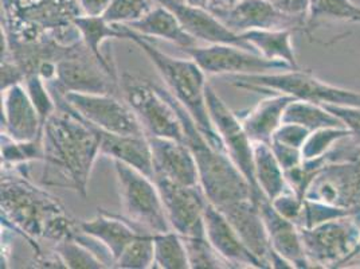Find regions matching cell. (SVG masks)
I'll list each match as a JSON object with an SVG mask.
<instances>
[{
	"mask_svg": "<svg viewBox=\"0 0 360 269\" xmlns=\"http://www.w3.org/2000/svg\"><path fill=\"white\" fill-rule=\"evenodd\" d=\"M271 205L283 217L299 226L304 206V199L299 195L295 194L292 190H288L285 193L278 195L277 198H274L271 201Z\"/></svg>",
	"mask_w": 360,
	"mask_h": 269,
	"instance_id": "ab89813d",
	"label": "cell"
},
{
	"mask_svg": "<svg viewBox=\"0 0 360 269\" xmlns=\"http://www.w3.org/2000/svg\"><path fill=\"white\" fill-rule=\"evenodd\" d=\"M309 134H311V131L301 127L299 124L283 123L273 134L271 142L301 150Z\"/></svg>",
	"mask_w": 360,
	"mask_h": 269,
	"instance_id": "f35d334b",
	"label": "cell"
},
{
	"mask_svg": "<svg viewBox=\"0 0 360 269\" xmlns=\"http://www.w3.org/2000/svg\"><path fill=\"white\" fill-rule=\"evenodd\" d=\"M156 0H110L103 18L112 25H129L147 15Z\"/></svg>",
	"mask_w": 360,
	"mask_h": 269,
	"instance_id": "8d00e7d4",
	"label": "cell"
},
{
	"mask_svg": "<svg viewBox=\"0 0 360 269\" xmlns=\"http://www.w3.org/2000/svg\"><path fill=\"white\" fill-rule=\"evenodd\" d=\"M125 218L152 234L172 230L155 180L120 161H113Z\"/></svg>",
	"mask_w": 360,
	"mask_h": 269,
	"instance_id": "52a82bcc",
	"label": "cell"
},
{
	"mask_svg": "<svg viewBox=\"0 0 360 269\" xmlns=\"http://www.w3.org/2000/svg\"><path fill=\"white\" fill-rule=\"evenodd\" d=\"M324 23H360V7L351 0H311L302 32L315 42V31Z\"/></svg>",
	"mask_w": 360,
	"mask_h": 269,
	"instance_id": "484cf974",
	"label": "cell"
},
{
	"mask_svg": "<svg viewBox=\"0 0 360 269\" xmlns=\"http://www.w3.org/2000/svg\"><path fill=\"white\" fill-rule=\"evenodd\" d=\"M230 84L238 89L258 93H283L296 100L316 104L360 105V93L330 85L311 70L289 69L281 73L233 75Z\"/></svg>",
	"mask_w": 360,
	"mask_h": 269,
	"instance_id": "8992f818",
	"label": "cell"
},
{
	"mask_svg": "<svg viewBox=\"0 0 360 269\" xmlns=\"http://www.w3.org/2000/svg\"><path fill=\"white\" fill-rule=\"evenodd\" d=\"M121 27L125 34V39L134 41L147 54L162 75L165 88L188 111L198 128L207 137L211 144L219 150L226 151L209 113L206 100V89L209 84L206 82V73L199 68L195 61L171 57L150 44L147 37L137 34L127 25H121Z\"/></svg>",
	"mask_w": 360,
	"mask_h": 269,
	"instance_id": "5b68a950",
	"label": "cell"
},
{
	"mask_svg": "<svg viewBox=\"0 0 360 269\" xmlns=\"http://www.w3.org/2000/svg\"><path fill=\"white\" fill-rule=\"evenodd\" d=\"M79 230L100 241L112 254L115 263L128 244L132 242L139 233L146 232L137 227L128 218L109 214L106 211H98V214L89 221L81 223Z\"/></svg>",
	"mask_w": 360,
	"mask_h": 269,
	"instance_id": "7402d4cb",
	"label": "cell"
},
{
	"mask_svg": "<svg viewBox=\"0 0 360 269\" xmlns=\"http://www.w3.org/2000/svg\"><path fill=\"white\" fill-rule=\"evenodd\" d=\"M25 87L30 96L32 104L35 105L38 115L42 120V124L45 125L47 119L56 112L57 101L49 89L45 80L38 73H31L26 75Z\"/></svg>",
	"mask_w": 360,
	"mask_h": 269,
	"instance_id": "74e56055",
	"label": "cell"
},
{
	"mask_svg": "<svg viewBox=\"0 0 360 269\" xmlns=\"http://www.w3.org/2000/svg\"><path fill=\"white\" fill-rule=\"evenodd\" d=\"M258 206L268 229L271 251L285 258L292 268H311L312 264L304 249L300 227L283 217L268 199Z\"/></svg>",
	"mask_w": 360,
	"mask_h": 269,
	"instance_id": "ffe728a7",
	"label": "cell"
},
{
	"mask_svg": "<svg viewBox=\"0 0 360 269\" xmlns=\"http://www.w3.org/2000/svg\"><path fill=\"white\" fill-rule=\"evenodd\" d=\"M270 147L274 152L277 161L284 168V171L290 170L293 167H297L302 163V154L299 149H293V147L284 146V144H280L276 142H270Z\"/></svg>",
	"mask_w": 360,
	"mask_h": 269,
	"instance_id": "ee69618b",
	"label": "cell"
},
{
	"mask_svg": "<svg viewBox=\"0 0 360 269\" xmlns=\"http://www.w3.org/2000/svg\"><path fill=\"white\" fill-rule=\"evenodd\" d=\"M155 269H188L190 261L184 241L175 230L153 234Z\"/></svg>",
	"mask_w": 360,
	"mask_h": 269,
	"instance_id": "4dcf8cb0",
	"label": "cell"
},
{
	"mask_svg": "<svg viewBox=\"0 0 360 269\" xmlns=\"http://www.w3.org/2000/svg\"><path fill=\"white\" fill-rule=\"evenodd\" d=\"M110 0H79V7L84 15L103 16L109 7Z\"/></svg>",
	"mask_w": 360,
	"mask_h": 269,
	"instance_id": "f6af8a7d",
	"label": "cell"
},
{
	"mask_svg": "<svg viewBox=\"0 0 360 269\" xmlns=\"http://www.w3.org/2000/svg\"><path fill=\"white\" fill-rule=\"evenodd\" d=\"M152 152L153 180L163 178L183 186H198L199 170L190 147L179 140L147 134Z\"/></svg>",
	"mask_w": 360,
	"mask_h": 269,
	"instance_id": "2e32d148",
	"label": "cell"
},
{
	"mask_svg": "<svg viewBox=\"0 0 360 269\" xmlns=\"http://www.w3.org/2000/svg\"><path fill=\"white\" fill-rule=\"evenodd\" d=\"M153 256V234L150 232H141L132 242L128 244L120 257L116 260L115 268H152Z\"/></svg>",
	"mask_w": 360,
	"mask_h": 269,
	"instance_id": "836d02e7",
	"label": "cell"
},
{
	"mask_svg": "<svg viewBox=\"0 0 360 269\" xmlns=\"http://www.w3.org/2000/svg\"><path fill=\"white\" fill-rule=\"evenodd\" d=\"M63 99L77 113L101 131L116 134H146L134 109L113 94L69 92L63 94Z\"/></svg>",
	"mask_w": 360,
	"mask_h": 269,
	"instance_id": "4fadbf2b",
	"label": "cell"
},
{
	"mask_svg": "<svg viewBox=\"0 0 360 269\" xmlns=\"http://www.w3.org/2000/svg\"><path fill=\"white\" fill-rule=\"evenodd\" d=\"M121 87L125 101L134 109L146 134L184 142L179 115L159 85L125 75Z\"/></svg>",
	"mask_w": 360,
	"mask_h": 269,
	"instance_id": "ba28073f",
	"label": "cell"
},
{
	"mask_svg": "<svg viewBox=\"0 0 360 269\" xmlns=\"http://www.w3.org/2000/svg\"><path fill=\"white\" fill-rule=\"evenodd\" d=\"M292 34L293 30H255L240 35L264 58L281 61L293 69H299L300 66L292 45Z\"/></svg>",
	"mask_w": 360,
	"mask_h": 269,
	"instance_id": "83f0119b",
	"label": "cell"
},
{
	"mask_svg": "<svg viewBox=\"0 0 360 269\" xmlns=\"http://www.w3.org/2000/svg\"><path fill=\"white\" fill-rule=\"evenodd\" d=\"M255 144V180L259 192L268 199L273 201L289 189L284 168L277 161L274 152L268 143Z\"/></svg>",
	"mask_w": 360,
	"mask_h": 269,
	"instance_id": "4316f807",
	"label": "cell"
},
{
	"mask_svg": "<svg viewBox=\"0 0 360 269\" xmlns=\"http://www.w3.org/2000/svg\"><path fill=\"white\" fill-rule=\"evenodd\" d=\"M169 8L179 19L183 29L196 41L206 42L209 45H234L255 51L240 34H236L211 13L207 8L194 7L179 0H156Z\"/></svg>",
	"mask_w": 360,
	"mask_h": 269,
	"instance_id": "e0dca14e",
	"label": "cell"
},
{
	"mask_svg": "<svg viewBox=\"0 0 360 269\" xmlns=\"http://www.w3.org/2000/svg\"><path fill=\"white\" fill-rule=\"evenodd\" d=\"M159 89L179 115L184 130V143L194 154L199 170V182L207 201L218 209H222L238 201L253 199L249 182L238 167L233 163L227 152L211 144L198 128L188 111L180 104L169 90L163 87H159Z\"/></svg>",
	"mask_w": 360,
	"mask_h": 269,
	"instance_id": "277c9868",
	"label": "cell"
},
{
	"mask_svg": "<svg viewBox=\"0 0 360 269\" xmlns=\"http://www.w3.org/2000/svg\"><path fill=\"white\" fill-rule=\"evenodd\" d=\"M63 261L66 268L72 269H103L108 268L105 263L94 254L89 246L75 239V236L69 239L56 242L54 248Z\"/></svg>",
	"mask_w": 360,
	"mask_h": 269,
	"instance_id": "1f68e13d",
	"label": "cell"
},
{
	"mask_svg": "<svg viewBox=\"0 0 360 269\" xmlns=\"http://www.w3.org/2000/svg\"><path fill=\"white\" fill-rule=\"evenodd\" d=\"M293 100L296 99L283 93L270 94L242 116V127L250 140L253 143L270 144L273 134L283 124L286 106Z\"/></svg>",
	"mask_w": 360,
	"mask_h": 269,
	"instance_id": "603a6c76",
	"label": "cell"
},
{
	"mask_svg": "<svg viewBox=\"0 0 360 269\" xmlns=\"http://www.w3.org/2000/svg\"><path fill=\"white\" fill-rule=\"evenodd\" d=\"M237 1H240V0H212V4H211L209 10L212 11V10H217V8H226V7L233 6Z\"/></svg>",
	"mask_w": 360,
	"mask_h": 269,
	"instance_id": "bcb514c9",
	"label": "cell"
},
{
	"mask_svg": "<svg viewBox=\"0 0 360 269\" xmlns=\"http://www.w3.org/2000/svg\"><path fill=\"white\" fill-rule=\"evenodd\" d=\"M101 155L132 165L153 180L152 152L147 134H116L100 130Z\"/></svg>",
	"mask_w": 360,
	"mask_h": 269,
	"instance_id": "cb8c5ba5",
	"label": "cell"
},
{
	"mask_svg": "<svg viewBox=\"0 0 360 269\" xmlns=\"http://www.w3.org/2000/svg\"><path fill=\"white\" fill-rule=\"evenodd\" d=\"M268 1L271 3L280 13L290 18L300 19L305 26V19L309 10L311 0H268Z\"/></svg>",
	"mask_w": 360,
	"mask_h": 269,
	"instance_id": "7bdbcfd3",
	"label": "cell"
},
{
	"mask_svg": "<svg viewBox=\"0 0 360 269\" xmlns=\"http://www.w3.org/2000/svg\"><path fill=\"white\" fill-rule=\"evenodd\" d=\"M324 106L343 123L352 137L360 140V105L324 104Z\"/></svg>",
	"mask_w": 360,
	"mask_h": 269,
	"instance_id": "60d3db41",
	"label": "cell"
},
{
	"mask_svg": "<svg viewBox=\"0 0 360 269\" xmlns=\"http://www.w3.org/2000/svg\"><path fill=\"white\" fill-rule=\"evenodd\" d=\"M51 94L57 109L44 125L41 182L46 186L72 189L86 196L93 167L101 155L100 130L77 113L60 93Z\"/></svg>",
	"mask_w": 360,
	"mask_h": 269,
	"instance_id": "7a4b0ae2",
	"label": "cell"
},
{
	"mask_svg": "<svg viewBox=\"0 0 360 269\" xmlns=\"http://www.w3.org/2000/svg\"><path fill=\"white\" fill-rule=\"evenodd\" d=\"M56 78L47 84L49 89L60 94L69 92L113 94L119 89V77L112 75L97 60L84 41L73 46L63 57L56 62Z\"/></svg>",
	"mask_w": 360,
	"mask_h": 269,
	"instance_id": "30bf717a",
	"label": "cell"
},
{
	"mask_svg": "<svg viewBox=\"0 0 360 269\" xmlns=\"http://www.w3.org/2000/svg\"><path fill=\"white\" fill-rule=\"evenodd\" d=\"M81 15L79 0H1V41L26 73H37L82 42Z\"/></svg>",
	"mask_w": 360,
	"mask_h": 269,
	"instance_id": "6da1fadb",
	"label": "cell"
},
{
	"mask_svg": "<svg viewBox=\"0 0 360 269\" xmlns=\"http://www.w3.org/2000/svg\"><path fill=\"white\" fill-rule=\"evenodd\" d=\"M193 269L231 268L225 258L215 251L206 236L203 237H181Z\"/></svg>",
	"mask_w": 360,
	"mask_h": 269,
	"instance_id": "d590c367",
	"label": "cell"
},
{
	"mask_svg": "<svg viewBox=\"0 0 360 269\" xmlns=\"http://www.w3.org/2000/svg\"><path fill=\"white\" fill-rule=\"evenodd\" d=\"M1 225L27 239L37 256L38 241L60 242L75 234V220L60 199L38 187L20 167L1 168Z\"/></svg>",
	"mask_w": 360,
	"mask_h": 269,
	"instance_id": "3957f363",
	"label": "cell"
},
{
	"mask_svg": "<svg viewBox=\"0 0 360 269\" xmlns=\"http://www.w3.org/2000/svg\"><path fill=\"white\" fill-rule=\"evenodd\" d=\"M184 3L194 6V7H202V8H210L212 0H183Z\"/></svg>",
	"mask_w": 360,
	"mask_h": 269,
	"instance_id": "7dc6e473",
	"label": "cell"
},
{
	"mask_svg": "<svg viewBox=\"0 0 360 269\" xmlns=\"http://www.w3.org/2000/svg\"><path fill=\"white\" fill-rule=\"evenodd\" d=\"M1 134L16 142L42 139V120L22 84L1 90Z\"/></svg>",
	"mask_w": 360,
	"mask_h": 269,
	"instance_id": "ac0fdd59",
	"label": "cell"
},
{
	"mask_svg": "<svg viewBox=\"0 0 360 269\" xmlns=\"http://www.w3.org/2000/svg\"><path fill=\"white\" fill-rule=\"evenodd\" d=\"M283 123H293L314 132L316 130L330 127H345L343 123L332 115L324 105L293 100L286 106Z\"/></svg>",
	"mask_w": 360,
	"mask_h": 269,
	"instance_id": "f546056e",
	"label": "cell"
},
{
	"mask_svg": "<svg viewBox=\"0 0 360 269\" xmlns=\"http://www.w3.org/2000/svg\"><path fill=\"white\" fill-rule=\"evenodd\" d=\"M206 100L211 121L217 132L221 136L227 155L249 182L252 187L253 201L257 205H259L266 198L259 192L255 180L253 142L245 132L240 118L224 103V100L210 85H207L206 89Z\"/></svg>",
	"mask_w": 360,
	"mask_h": 269,
	"instance_id": "8fae6325",
	"label": "cell"
},
{
	"mask_svg": "<svg viewBox=\"0 0 360 269\" xmlns=\"http://www.w3.org/2000/svg\"><path fill=\"white\" fill-rule=\"evenodd\" d=\"M26 80L23 69L10 57H1V90L7 89Z\"/></svg>",
	"mask_w": 360,
	"mask_h": 269,
	"instance_id": "b9f144b4",
	"label": "cell"
},
{
	"mask_svg": "<svg viewBox=\"0 0 360 269\" xmlns=\"http://www.w3.org/2000/svg\"><path fill=\"white\" fill-rule=\"evenodd\" d=\"M351 136V132L345 127H330L316 130L308 136L307 142L301 149L302 161H316L326 158L336 143Z\"/></svg>",
	"mask_w": 360,
	"mask_h": 269,
	"instance_id": "e575fe53",
	"label": "cell"
},
{
	"mask_svg": "<svg viewBox=\"0 0 360 269\" xmlns=\"http://www.w3.org/2000/svg\"><path fill=\"white\" fill-rule=\"evenodd\" d=\"M77 29L82 37L85 46L90 50V53L100 61L106 69L116 77H119L115 68L110 65L109 60H106L101 51V46L108 39H125V34L121 25H112L108 23L103 16L81 15L75 18Z\"/></svg>",
	"mask_w": 360,
	"mask_h": 269,
	"instance_id": "f1b7e54d",
	"label": "cell"
},
{
	"mask_svg": "<svg viewBox=\"0 0 360 269\" xmlns=\"http://www.w3.org/2000/svg\"><path fill=\"white\" fill-rule=\"evenodd\" d=\"M205 230L211 245L231 268H265L262 261L240 239L225 214L210 202H207L205 210Z\"/></svg>",
	"mask_w": 360,
	"mask_h": 269,
	"instance_id": "d6986e66",
	"label": "cell"
},
{
	"mask_svg": "<svg viewBox=\"0 0 360 269\" xmlns=\"http://www.w3.org/2000/svg\"><path fill=\"white\" fill-rule=\"evenodd\" d=\"M31 161H44L42 139L32 142H16L1 134V168H16Z\"/></svg>",
	"mask_w": 360,
	"mask_h": 269,
	"instance_id": "d6a6232c",
	"label": "cell"
},
{
	"mask_svg": "<svg viewBox=\"0 0 360 269\" xmlns=\"http://www.w3.org/2000/svg\"><path fill=\"white\" fill-rule=\"evenodd\" d=\"M153 180L162 195L172 230L181 237L206 236L205 210L209 201L202 186H183L163 178Z\"/></svg>",
	"mask_w": 360,
	"mask_h": 269,
	"instance_id": "5bb4252c",
	"label": "cell"
},
{
	"mask_svg": "<svg viewBox=\"0 0 360 269\" xmlns=\"http://www.w3.org/2000/svg\"><path fill=\"white\" fill-rule=\"evenodd\" d=\"M236 34L255 30H304V22L280 13L268 0H240L211 11Z\"/></svg>",
	"mask_w": 360,
	"mask_h": 269,
	"instance_id": "9a60e30c",
	"label": "cell"
},
{
	"mask_svg": "<svg viewBox=\"0 0 360 269\" xmlns=\"http://www.w3.org/2000/svg\"><path fill=\"white\" fill-rule=\"evenodd\" d=\"M206 75H261L293 69L285 62L270 61L255 51L234 45H209L184 50Z\"/></svg>",
	"mask_w": 360,
	"mask_h": 269,
	"instance_id": "7c38bea8",
	"label": "cell"
},
{
	"mask_svg": "<svg viewBox=\"0 0 360 269\" xmlns=\"http://www.w3.org/2000/svg\"><path fill=\"white\" fill-rule=\"evenodd\" d=\"M129 29L147 38H160L172 42L181 49L195 47L198 41L183 29L179 19L163 4H156L140 20L127 25Z\"/></svg>",
	"mask_w": 360,
	"mask_h": 269,
	"instance_id": "d4e9b609",
	"label": "cell"
},
{
	"mask_svg": "<svg viewBox=\"0 0 360 269\" xmlns=\"http://www.w3.org/2000/svg\"><path fill=\"white\" fill-rule=\"evenodd\" d=\"M179 1H183V0H179Z\"/></svg>",
	"mask_w": 360,
	"mask_h": 269,
	"instance_id": "c3c4849f",
	"label": "cell"
},
{
	"mask_svg": "<svg viewBox=\"0 0 360 269\" xmlns=\"http://www.w3.org/2000/svg\"><path fill=\"white\" fill-rule=\"evenodd\" d=\"M219 210L238 232L248 248L262 261L264 267L270 268L269 234L259 206L253 199H243Z\"/></svg>",
	"mask_w": 360,
	"mask_h": 269,
	"instance_id": "44dd1931",
	"label": "cell"
},
{
	"mask_svg": "<svg viewBox=\"0 0 360 269\" xmlns=\"http://www.w3.org/2000/svg\"><path fill=\"white\" fill-rule=\"evenodd\" d=\"M360 213L300 227L304 249L312 267H336L351 260L360 239Z\"/></svg>",
	"mask_w": 360,
	"mask_h": 269,
	"instance_id": "9c48e42d",
	"label": "cell"
}]
</instances>
